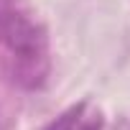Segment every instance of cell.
<instances>
[{"label":"cell","instance_id":"cell-1","mask_svg":"<svg viewBox=\"0 0 130 130\" xmlns=\"http://www.w3.org/2000/svg\"><path fill=\"white\" fill-rule=\"evenodd\" d=\"M102 127H105V122H102L100 110L92 107L89 102H82V105H74L72 110H67L43 130H102Z\"/></svg>","mask_w":130,"mask_h":130}]
</instances>
